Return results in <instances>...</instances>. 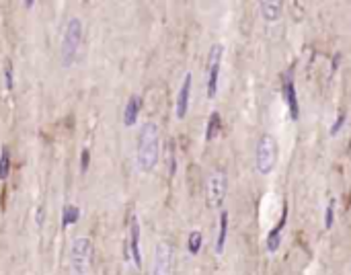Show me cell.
<instances>
[{
    "label": "cell",
    "mask_w": 351,
    "mask_h": 275,
    "mask_svg": "<svg viewBox=\"0 0 351 275\" xmlns=\"http://www.w3.org/2000/svg\"><path fill=\"white\" fill-rule=\"evenodd\" d=\"M138 113H140V97L134 95L129 97L127 103H125V109H124V125L125 127H132L138 121Z\"/></svg>",
    "instance_id": "obj_13"
},
{
    "label": "cell",
    "mask_w": 351,
    "mask_h": 275,
    "mask_svg": "<svg viewBox=\"0 0 351 275\" xmlns=\"http://www.w3.org/2000/svg\"><path fill=\"white\" fill-rule=\"evenodd\" d=\"M88 162H91V152H88V148H84L80 152V173L88 171Z\"/></svg>",
    "instance_id": "obj_21"
},
{
    "label": "cell",
    "mask_w": 351,
    "mask_h": 275,
    "mask_svg": "<svg viewBox=\"0 0 351 275\" xmlns=\"http://www.w3.org/2000/svg\"><path fill=\"white\" fill-rule=\"evenodd\" d=\"M43 218H45V208H43V205H39V208H37V214H35V224L39 226V228L43 226Z\"/></svg>",
    "instance_id": "obj_23"
},
{
    "label": "cell",
    "mask_w": 351,
    "mask_h": 275,
    "mask_svg": "<svg viewBox=\"0 0 351 275\" xmlns=\"http://www.w3.org/2000/svg\"><path fill=\"white\" fill-rule=\"evenodd\" d=\"M333 216H335V199H329L327 203V212H325V228L329 230L333 226Z\"/></svg>",
    "instance_id": "obj_19"
},
{
    "label": "cell",
    "mask_w": 351,
    "mask_h": 275,
    "mask_svg": "<svg viewBox=\"0 0 351 275\" xmlns=\"http://www.w3.org/2000/svg\"><path fill=\"white\" fill-rule=\"evenodd\" d=\"M277 142L273 136L265 134L261 140L257 142V152H255V169L261 173V175H269L275 164H277Z\"/></svg>",
    "instance_id": "obj_4"
},
{
    "label": "cell",
    "mask_w": 351,
    "mask_h": 275,
    "mask_svg": "<svg viewBox=\"0 0 351 275\" xmlns=\"http://www.w3.org/2000/svg\"><path fill=\"white\" fill-rule=\"evenodd\" d=\"M127 255L136 269H142V253H140V222L138 216H129V226H127Z\"/></svg>",
    "instance_id": "obj_8"
},
{
    "label": "cell",
    "mask_w": 351,
    "mask_h": 275,
    "mask_svg": "<svg viewBox=\"0 0 351 275\" xmlns=\"http://www.w3.org/2000/svg\"><path fill=\"white\" fill-rule=\"evenodd\" d=\"M8 173H11V154H8V148H2L0 152V181H4Z\"/></svg>",
    "instance_id": "obj_18"
},
{
    "label": "cell",
    "mask_w": 351,
    "mask_h": 275,
    "mask_svg": "<svg viewBox=\"0 0 351 275\" xmlns=\"http://www.w3.org/2000/svg\"><path fill=\"white\" fill-rule=\"evenodd\" d=\"M226 236H228V212L222 210L220 214V228H218V238H216V253L222 255L226 247Z\"/></svg>",
    "instance_id": "obj_14"
},
{
    "label": "cell",
    "mask_w": 351,
    "mask_h": 275,
    "mask_svg": "<svg viewBox=\"0 0 351 275\" xmlns=\"http://www.w3.org/2000/svg\"><path fill=\"white\" fill-rule=\"evenodd\" d=\"M282 93H284V101H286L288 109H289V117H292V119H298V117H300V105H298V97H296V86H294L292 72H288L284 76Z\"/></svg>",
    "instance_id": "obj_9"
},
{
    "label": "cell",
    "mask_w": 351,
    "mask_h": 275,
    "mask_svg": "<svg viewBox=\"0 0 351 275\" xmlns=\"http://www.w3.org/2000/svg\"><path fill=\"white\" fill-rule=\"evenodd\" d=\"M4 80H6V88H13V64H11V62H6Z\"/></svg>",
    "instance_id": "obj_22"
},
{
    "label": "cell",
    "mask_w": 351,
    "mask_h": 275,
    "mask_svg": "<svg viewBox=\"0 0 351 275\" xmlns=\"http://www.w3.org/2000/svg\"><path fill=\"white\" fill-rule=\"evenodd\" d=\"M286 220H288V210H284V214H282V218H279L277 226L267 234V251H269V253H275V251L279 249V242H282V232H284Z\"/></svg>",
    "instance_id": "obj_11"
},
{
    "label": "cell",
    "mask_w": 351,
    "mask_h": 275,
    "mask_svg": "<svg viewBox=\"0 0 351 275\" xmlns=\"http://www.w3.org/2000/svg\"><path fill=\"white\" fill-rule=\"evenodd\" d=\"M222 54L224 47L216 43L209 50V58H207V97L214 99L218 93V78H220V64H222Z\"/></svg>",
    "instance_id": "obj_6"
},
{
    "label": "cell",
    "mask_w": 351,
    "mask_h": 275,
    "mask_svg": "<svg viewBox=\"0 0 351 275\" xmlns=\"http://www.w3.org/2000/svg\"><path fill=\"white\" fill-rule=\"evenodd\" d=\"M226 191H228V177L224 171H214L209 175L207 185H206V197L207 205L212 210L222 208V203L226 199Z\"/></svg>",
    "instance_id": "obj_5"
},
{
    "label": "cell",
    "mask_w": 351,
    "mask_h": 275,
    "mask_svg": "<svg viewBox=\"0 0 351 275\" xmlns=\"http://www.w3.org/2000/svg\"><path fill=\"white\" fill-rule=\"evenodd\" d=\"M173 247L168 242H158L154 249L152 275H173Z\"/></svg>",
    "instance_id": "obj_7"
},
{
    "label": "cell",
    "mask_w": 351,
    "mask_h": 275,
    "mask_svg": "<svg viewBox=\"0 0 351 275\" xmlns=\"http://www.w3.org/2000/svg\"><path fill=\"white\" fill-rule=\"evenodd\" d=\"M191 82H193V76L191 72H187L185 78H183V84L179 88V95H177V107H175V113L179 119H183L187 115V109H189V97H191Z\"/></svg>",
    "instance_id": "obj_10"
},
{
    "label": "cell",
    "mask_w": 351,
    "mask_h": 275,
    "mask_svg": "<svg viewBox=\"0 0 351 275\" xmlns=\"http://www.w3.org/2000/svg\"><path fill=\"white\" fill-rule=\"evenodd\" d=\"M25 6L31 8V6H35V2H33V0H25Z\"/></svg>",
    "instance_id": "obj_24"
},
{
    "label": "cell",
    "mask_w": 351,
    "mask_h": 275,
    "mask_svg": "<svg viewBox=\"0 0 351 275\" xmlns=\"http://www.w3.org/2000/svg\"><path fill=\"white\" fill-rule=\"evenodd\" d=\"M70 265L76 275H88L93 267V242L91 238L80 236L72 240L70 247Z\"/></svg>",
    "instance_id": "obj_3"
},
{
    "label": "cell",
    "mask_w": 351,
    "mask_h": 275,
    "mask_svg": "<svg viewBox=\"0 0 351 275\" xmlns=\"http://www.w3.org/2000/svg\"><path fill=\"white\" fill-rule=\"evenodd\" d=\"M78 218H80V208H78V205H72V203L64 205V210H62V226H64V228H66V226H70V224L78 222Z\"/></svg>",
    "instance_id": "obj_16"
},
{
    "label": "cell",
    "mask_w": 351,
    "mask_h": 275,
    "mask_svg": "<svg viewBox=\"0 0 351 275\" xmlns=\"http://www.w3.org/2000/svg\"><path fill=\"white\" fill-rule=\"evenodd\" d=\"M345 119H347V115H345V111H341V113H339V117H337V119L333 121V125H330V132H329V134H330V136H337V132L341 130V127H343V123H345Z\"/></svg>",
    "instance_id": "obj_20"
},
{
    "label": "cell",
    "mask_w": 351,
    "mask_h": 275,
    "mask_svg": "<svg viewBox=\"0 0 351 275\" xmlns=\"http://www.w3.org/2000/svg\"><path fill=\"white\" fill-rule=\"evenodd\" d=\"M84 39V25L78 17H70L66 29H64V37H62V66L70 68L80 54V45Z\"/></svg>",
    "instance_id": "obj_2"
},
{
    "label": "cell",
    "mask_w": 351,
    "mask_h": 275,
    "mask_svg": "<svg viewBox=\"0 0 351 275\" xmlns=\"http://www.w3.org/2000/svg\"><path fill=\"white\" fill-rule=\"evenodd\" d=\"M160 158V132L154 121H146L140 127L136 146V169L140 173L154 171Z\"/></svg>",
    "instance_id": "obj_1"
},
{
    "label": "cell",
    "mask_w": 351,
    "mask_h": 275,
    "mask_svg": "<svg viewBox=\"0 0 351 275\" xmlns=\"http://www.w3.org/2000/svg\"><path fill=\"white\" fill-rule=\"evenodd\" d=\"M202 242H204L202 232H199V230H193L191 234H189V240H187V251L191 253V255H197V253H199V249H202Z\"/></svg>",
    "instance_id": "obj_17"
},
{
    "label": "cell",
    "mask_w": 351,
    "mask_h": 275,
    "mask_svg": "<svg viewBox=\"0 0 351 275\" xmlns=\"http://www.w3.org/2000/svg\"><path fill=\"white\" fill-rule=\"evenodd\" d=\"M259 8H261V15H263L265 21L273 23L282 17V2L279 0H261L259 2Z\"/></svg>",
    "instance_id": "obj_12"
},
{
    "label": "cell",
    "mask_w": 351,
    "mask_h": 275,
    "mask_svg": "<svg viewBox=\"0 0 351 275\" xmlns=\"http://www.w3.org/2000/svg\"><path fill=\"white\" fill-rule=\"evenodd\" d=\"M220 130H222V119H220V113L214 111L212 115H209L207 125H206V142H212L214 138L220 134Z\"/></svg>",
    "instance_id": "obj_15"
}]
</instances>
